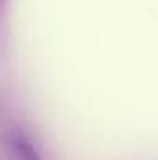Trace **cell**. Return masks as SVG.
Instances as JSON below:
<instances>
[{
  "label": "cell",
  "instance_id": "cell-1",
  "mask_svg": "<svg viewBox=\"0 0 158 160\" xmlns=\"http://www.w3.org/2000/svg\"><path fill=\"white\" fill-rule=\"evenodd\" d=\"M11 147H13V153L19 160H39V155L34 147V143L21 132H17L11 140Z\"/></svg>",
  "mask_w": 158,
  "mask_h": 160
}]
</instances>
